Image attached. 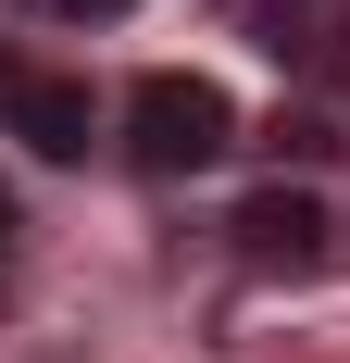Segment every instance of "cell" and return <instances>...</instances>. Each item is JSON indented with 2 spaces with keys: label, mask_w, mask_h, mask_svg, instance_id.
I'll use <instances>...</instances> for the list:
<instances>
[{
  "label": "cell",
  "mask_w": 350,
  "mask_h": 363,
  "mask_svg": "<svg viewBox=\"0 0 350 363\" xmlns=\"http://www.w3.org/2000/svg\"><path fill=\"white\" fill-rule=\"evenodd\" d=\"M238 26L263 38L288 75H325V63L350 50V0H238Z\"/></svg>",
  "instance_id": "obj_4"
},
{
  "label": "cell",
  "mask_w": 350,
  "mask_h": 363,
  "mask_svg": "<svg viewBox=\"0 0 350 363\" xmlns=\"http://www.w3.org/2000/svg\"><path fill=\"white\" fill-rule=\"evenodd\" d=\"M225 238H238L250 263H288V276H300V263H325V201L313 188H250L238 213H225Z\"/></svg>",
  "instance_id": "obj_3"
},
{
  "label": "cell",
  "mask_w": 350,
  "mask_h": 363,
  "mask_svg": "<svg viewBox=\"0 0 350 363\" xmlns=\"http://www.w3.org/2000/svg\"><path fill=\"white\" fill-rule=\"evenodd\" d=\"M63 13H125V0H63Z\"/></svg>",
  "instance_id": "obj_5"
},
{
  "label": "cell",
  "mask_w": 350,
  "mask_h": 363,
  "mask_svg": "<svg viewBox=\"0 0 350 363\" xmlns=\"http://www.w3.org/2000/svg\"><path fill=\"white\" fill-rule=\"evenodd\" d=\"M0 251H13V201H0Z\"/></svg>",
  "instance_id": "obj_6"
},
{
  "label": "cell",
  "mask_w": 350,
  "mask_h": 363,
  "mask_svg": "<svg viewBox=\"0 0 350 363\" xmlns=\"http://www.w3.org/2000/svg\"><path fill=\"white\" fill-rule=\"evenodd\" d=\"M125 150H138L150 176H201V163L238 150V101L213 75H138L125 88Z\"/></svg>",
  "instance_id": "obj_1"
},
{
  "label": "cell",
  "mask_w": 350,
  "mask_h": 363,
  "mask_svg": "<svg viewBox=\"0 0 350 363\" xmlns=\"http://www.w3.org/2000/svg\"><path fill=\"white\" fill-rule=\"evenodd\" d=\"M0 125H13L38 163H75V150L101 138L88 88H75V75H38V63H13V50H0Z\"/></svg>",
  "instance_id": "obj_2"
}]
</instances>
